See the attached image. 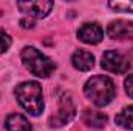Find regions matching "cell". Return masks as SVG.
<instances>
[{
  "label": "cell",
  "mask_w": 133,
  "mask_h": 131,
  "mask_svg": "<svg viewBox=\"0 0 133 131\" xmlns=\"http://www.w3.org/2000/svg\"><path fill=\"white\" fill-rule=\"evenodd\" d=\"M76 114V106H74V102L70 94H64L62 97L59 99V103H57V111L51 116V127H62L68 123Z\"/></svg>",
  "instance_id": "obj_4"
},
{
  "label": "cell",
  "mask_w": 133,
  "mask_h": 131,
  "mask_svg": "<svg viewBox=\"0 0 133 131\" xmlns=\"http://www.w3.org/2000/svg\"><path fill=\"white\" fill-rule=\"evenodd\" d=\"M54 3L53 2H43V0H39V2H19L17 3V8L25 12L26 16H31V17H37V19H42V17H46L50 14V11L53 9Z\"/></svg>",
  "instance_id": "obj_6"
},
{
  "label": "cell",
  "mask_w": 133,
  "mask_h": 131,
  "mask_svg": "<svg viewBox=\"0 0 133 131\" xmlns=\"http://www.w3.org/2000/svg\"><path fill=\"white\" fill-rule=\"evenodd\" d=\"M20 57H22V63L25 65V68L37 77L46 79L56 69L54 62L48 59L45 54H42L39 49H36L34 46H25L20 53Z\"/></svg>",
  "instance_id": "obj_2"
},
{
  "label": "cell",
  "mask_w": 133,
  "mask_h": 131,
  "mask_svg": "<svg viewBox=\"0 0 133 131\" xmlns=\"http://www.w3.org/2000/svg\"><path fill=\"white\" fill-rule=\"evenodd\" d=\"M84 93L95 105L105 106V105H108L115 99V96H116V86H115V83H113V80L110 77L95 76V77H91L85 83Z\"/></svg>",
  "instance_id": "obj_1"
},
{
  "label": "cell",
  "mask_w": 133,
  "mask_h": 131,
  "mask_svg": "<svg viewBox=\"0 0 133 131\" xmlns=\"http://www.w3.org/2000/svg\"><path fill=\"white\" fill-rule=\"evenodd\" d=\"M108 6L115 11L122 12H133V2H110Z\"/></svg>",
  "instance_id": "obj_13"
},
{
  "label": "cell",
  "mask_w": 133,
  "mask_h": 131,
  "mask_svg": "<svg viewBox=\"0 0 133 131\" xmlns=\"http://www.w3.org/2000/svg\"><path fill=\"white\" fill-rule=\"evenodd\" d=\"M16 97L19 103L33 116H39L43 111V99H42V86L37 82H23L16 88Z\"/></svg>",
  "instance_id": "obj_3"
},
{
  "label": "cell",
  "mask_w": 133,
  "mask_h": 131,
  "mask_svg": "<svg viewBox=\"0 0 133 131\" xmlns=\"http://www.w3.org/2000/svg\"><path fill=\"white\" fill-rule=\"evenodd\" d=\"M107 33L115 40L133 39V23L129 20H115L108 25Z\"/></svg>",
  "instance_id": "obj_7"
},
{
  "label": "cell",
  "mask_w": 133,
  "mask_h": 131,
  "mask_svg": "<svg viewBox=\"0 0 133 131\" xmlns=\"http://www.w3.org/2000/svg\"><path fill=\"white\" fill-rule=\"evenodd\" d=\"M5 127L8 131H33L30 122L26 120V117H23L22 114H9L5 120Z\"/></svg>",
  "instance_id": "obj_10"
},
{
  "label": "cell",
  "mask_w": 133,
  "mask_h": 131,
  "mask_svg": "<svg viewBox=\"0 0 133 131\" xmlns=\"http://www.w3.org/2000/svg\"><path fill=\"white\" fill-rule=\"evenodd\" d=\"M71 62H73V66L79 71H90L95 66V57L91 53H88L85 49H77V51H74Z\"/></svg>",
  "instance_id": "obj_9"
},
{
  "label": "cell",
  "mask_w": 133,
  "mask_h": 131,
  "mask_svg": "<svg viewBox=\"0 0 133 131\" xmlns=\"http://www.w3.org/2000/svg\"><path fill=\"white\" fill-rule=\"evenodd\" d=\"M20 25H22V28H33L34 23L31 20H28V19H22L20 20Z\"/></svg>",
  "instance_id": "obj_16"
},
{
  "label": "cell",
  "mask_w": 133,
  "mask_h": 131,
  "mask_svg": "<svg viewBox=\"0 0 133 131\" xmlns=\"http://www.w3.org/2000/svg\"><path fill=\"white\" fill-rule=\"evenodd\" d=\"M84 122L93 128H102L107 123V116L95 110H85L84 111Z\"/></svg>",
  "instance_id": "obj_11"
},
{
  "label": "cell",
  "mask_w": 133,
  "mask_h": 131,
  "mask_svg": "<svg viewBox=\"0 0 133 131\" xmlns=\"http://www.w3.org/2000/svg\"><path fill=\"white\" fill-rule=\"evenodd\" d=\"M9 46H11V37L3 30H0V54L5 53L6 49H9Z\"/></svg>",
  "instance_id": "obj_14"
},
{
  "label": "cell",
  "mask_w": 133,
  "mask_h": 131,
  "mask_svg": "<svg viewBox=\"0 0 133 131\" xmlns=\"http://www.w3.org/2000/svg\"><path fill=\"white\" fill-rule=\"evenodd\" d=\"M77 37L90 45H96L104 39V31L98 23H84L77 30Z\"/></svg>",
  "instance_id": "obj_8"
},
{
  "label": "cell",
  "mask_w": 133,
  "mask_h": 131,
  "mask_svg": "<svg viewBox=\"0 0 133 131\" xmlns=\"http://www.w3.org/2000/svg\"><path fill=\"white\" fill-rule=\"evenodd\" d=\"M116 123L121 125L122 128H127V130H133V105L124 108L116 117H115Z\"/></svg>",
  "instance_id": "obj_12"
},
{
  "label": "cell",
  "mask_w": 133,
  "mask_h": 131,
  "mask_svg": "<svg viewBox=\"0 0 133 131\" xmlns=\"http://www.w3.org/2000/svg\"><path fill=\"white\" fill-rule=\"evenodd\" d=\"M101 66L108 71V72H115V74H122L129 69L130 62L125 59V56H122L119 51L110 49L105 51L102 54V60H101Z\"/></svg>",
  "instance_id": "obj_5"
},
{
  "label": "cell",
  "mask_w": 133,
  "mask_h": 131,
  "mask_svg": "<svg viewBox=\"0 0 133 131\" xmlns=\"http://www.w3.org/2000/svg\"><path fill=\"white\" fill-rule=\"evenodd\" d=\"M125 91H127V94L133 99V74H130L127 79H125Z\"/></svg>",
  "instance_id": "obj_15"
}]
</instances>
